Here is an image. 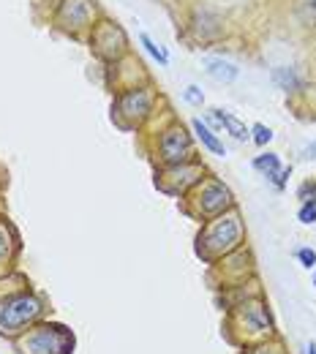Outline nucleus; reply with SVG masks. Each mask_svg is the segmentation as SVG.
<instances>
[{
    "mask_svg": "<svg viewBox=\"0 0 316 354\" xmlns=\"http://www.w3.org/2000/svg\"><path fill=\"white\" fill-rule=\"evenodd\" d=\"M289 175H292V167H281V169H278L272 177H268V180H270L278 191H284V188H286V183H289Z\"/></svg>",
    "mask_w": 316,
    "mask_h": 354,
    "instance_id": "5701e85b",
    "label": "nucleus"
},
{
    "mask_svg": "<svg viewBox=\"0 0 316 354\" xmlns=\"http://www.w3.org/2000/svg\"><path fill=\"white\" fill-rule=\"evenodd\" d=\"M234 354H289V346L281 335L268 338V341H259V344H251V346H243Z\"/></svg>",
    "mask_w": 316,
    "mask_h": 354,
    "instance_id": "4468645a",
    "label": "nucleus"
},
{
    "mask_svg": "<svg viewBox=\"0 0 316 354\" xmlns=\"http://www.w3.org/2000/svg\"><path fill=\"white\" fill-rule=\"evenodd\" d=\"M251 164H254V169H257V172H262L265 177H272L275 172H278V169H281V156H278V153H270V150H268V153L257 156V158H254Z\"/></svg>",
    "mask_w": 316,
    "mask_h": 354,
    "instance_id": "a211bd4d",
    "label": "nucleus"
},
{
    "mask_svg": "<svg viewBox=\"0 0 316 354\" xmlns=\"http://www.w3.org/2000/svg\"><path fill=\"white\" fill-rule=\"evenodd\" d=\"M93 3L91 0H66L60 11V22H74L71 28H85L91 22Z\"/></svg>",
    "mask_w": 316,
    "mask_h": 354,
    "instance_id": "f8f14e48",
    "label": "nucleus"
},
{
    "mask_svg": "<svg viewBox=\"0 0 316 354\" xmlns=\"http://www.w3.org/2000/svg\"><path fill=\"white\" fill-rule=\"evenodd\" d=\"M153 106H156V93L150 88H131L118 93L115 98V106H112V120L131 131L139 129L150 115H153Z\"/></svg>",
    "mask_w": 316,
    "mask_h": 354,
    "instance_id": "0eeeda50",
    "label": "nucleus"
},
{
    "mask_svg": "<svg viewBox=\"0 0 316 354\" xmlns=\"http://www.w3.org/2000/svg\"><path fill=\"white\" fill-rule=\"evenodd\" d=\"M297 199H300V202H306V199H316V180H306V183H300V188H297Z\"/></svg>",
    "mask_w": 316,
    "mask_h": 354,
    "instance_id": "393cba45",
    "label": "nucleus"
},
{
    "mask_svg": "<svg viewBox=\"0 0 316 354\" xmlns=\"http://www.w3.org/2000/svg\"><path fill=\"white\" fill-rule=\"evenodd\" d=\"M207 177V167L194 158L185 164H175V167H158L156 172V188L169 194V196H185L196 183H202Z\"/></svg>",
    "mask_w": 316,
    "mask_h": 354,
    "instance_id": "1a4fd4ad",
    "label": "nucleus"
},
{
    "mask_svg": "<svg viewBox=\"0 0 316 354\" xmlns=\"http://www.w3.org/2000/svg\"><path fill=\"white\" fill-rule=\"evenodd\" d=\"M49 316H52L49 300L36 289H28V292H19L14 297H6V300H0V338L14 341L25 330H30L33 324L44 322Z\"/></svg>",
    "mask_w": 316,
    "mask_h": 354,
    "instance_id": "7ed1b4c3",
    "label": "nucleus"
},
{
    "mask_svg": "<svg viewBox=\"0 0 316 354\" xmlns=\"http://www.w3.org/2000/svg\"><path fill=\"white\" fill-rule=\"evenodd\" d=\"M314 289H316V270H314Z\"/></svg>",
    "mask_w": 316,
    "mask_h": 354,
    "instance_id": "cd10ccee",
    "label": "nucleus"
},
{
    "mask_svg": "<svg viewBox=\"0 0 316 354\" xmlns=\"http://www.w3.org/2000/svg\"><path fill=\"white\" fill-rule=\"evenodd\" d=\"M295 257H297V262L306 267V270H316V251L314 248H297V251H295Z\"/></svg>",
    "mask_w": 316,
    "mask_h": 354,
    "instance_id": "4be33fe9",
    "label": "nucleus"
},
{
    "mask_svg": "<svg viewBox=\"0 0 316 354\" xmlns=\"http://www.w3.org/2000/svg\"><path fill=\"white\" fill-rule=\"evenodd\" d=\"M183 98H185L191 106H202V104H205V95H202V90L196 88V85H188L185 93H183Z\"/></svg>",
    "mask_w": 316,
    "mask_h": 354,
    "instance_id": "b1692460",
    "label": "nucleus"
},
{
    "mask_svg": "<svg viewBox=\"0 0 316 354\" xmlns=\"http://www.w3.org/2000/svg\"><path fill=\"white\" fill-rule=\"evenodd\" d=\"M139 41H142V46H145V49H147V52H150L161 66H169V55H167L161 46H156V41H153L147 33H142V36H139Z\"/></svg>",
    "mask_w": 316,
    "mask_h": 354,
    "instance_id": "aec40b11",
    "label": "nucleus"
},
{
    "mask_svg": "<svg viewBox=\"0 0 316 354\" xmlns=\"http://www.w3.org/2000/svg\"><path fill=\"white\" fill-rule=\"evenodd\" d=\"M180 202L183 213L199 223L210 221V218H216V216H221V213L234 207L232 191L216 175H207L202 183H196Z\"/></svg>",
    "mask_w": 316,
    "mask_h": 354,
    "instance_id": "39448f33",
    "label": "nucleus"
},
{
    "mask_svg": "<svg viewBox=\"0 0 316 354\" xmlns=\"http://www.w3.org/2000/svg\"><path fill=\"white\" fill-rule=\"evenodd\" d=\"M205 71L216 80V82H232V80H237V66L234 63H229V60H207V66H205Z\"/></svg>",
    "mask_w": 316,
    "mask_h": 354,
    "instance_id": "dca6fc26",
    "label": "nucleus"
},
{
    "mask_svg": "<svg viewBox=\"0 0 316 354\" xmlns=\"http://www.w3.org/2000/svg\"><path fill=\"white\" fill-rule=\"evenodd\" d=\"M245 240H248L245 221H243V216L234 205L232 210L202 223V229L196 234V243H194V254L205 265H213V262L224 259L226 254L237 251L240 245H245Z\"/></svg>",
    "mask_w": 316,
    "mask_h": 354,
    "instance_id": "f03ea898",
    "label": "nucleus"
},
{
    "mask_svg": "<svg viewBox=\"0 0 316 354\" xmlns=\"http://www.w3.org/2000/svg\"><path fill=\"white\" fill-rule=\"evenodd\" d=\"M297 221L300 223H316V199H306V202H300Z\"/></svg>",
    "mask_w": 316,
    "mask_h": 354,
    "instance_id": "412c9836",
    "label": "nucleus"
},
{
    "mask_svg": "<svg viewBox=\"0 0 316 354\" xmlns=\"http://www.w3.org/2000/svg\"><path fill=\"white\" fill-rule=\"evenodd\" d=\"M251 278H257V259H254V251L248 248V243L240 245L237 251L226 254L224 259L213 262L207 270V283L213 286V292L240 286Z\"/></svg>",
    "mask_w": 316,
    "mask_h": 354,
    "instance_id": "423d86ee",
    "label": "nucleus"
},
{
    "mask_svg": "<svg viewBox=\"0 0 316 354\" xmlns=\"http://www.w3.org/2000/svg\"><path fill=\"white\" fill-rule=\"evenodd\" d=\"M272 136H275L272 129H268L265 123H254V126H251V142H254L257 147H268L272 142Z\"/></svg>",
    "mask_w": 316,
    "mask_h": 354,
    "instance_id": "6ab92c4d",
    "label": "nucleus"
},
{
    "mask_svg": "<svg viewBox=\"0 0 316 354\" xmlns=\"http://www.w3.org/2000/svg\"><path fill=\"white\" fill-rule=\"evenodd\" d=\"M275 335H281V333H278V322H275L270 303H268V295L251 297L234 308L224 310L221 338L232 349H243V346L268 341Z\"/></svg>",
    "mask_w": 316,
    "mask_h": 354,
    "instance_id": "f257e3e1",
    "label": "nucleus"
},
{
    "mask_svg": "<svg viewBox=\"0 0 316 354\" xmlns=\"http://www.w3.org/2000/svg\"><path fill=\"white\" fill-rule=\"evenodd\" d=\"M272 80H275V85L284 90V93H297V90H303V80L297 77V71L295 68H275L272 71Z\"/></svg>",
    "mask_w": 316,
    "mask_h": 354,
    "instance_id": "f3484780",
    "label": "nucleus"
},
{
    "mask_svg": "<svg viewBox=\"0 0 316 354\" xmlns=\"http://www.w3.org/2000/svg\"><path fill=\"white\" fill-rule=\"evenodd\" d=\"M259 295H265V289H262V281L257 275V278H251V281H245L240 286L216 292V306L221 310H229L234 306H240V303H245V300H251V297H259Z\"/></svg>",
    "mask_w": 316,
    "mask_h": 354,
    "instance_id": "9d476101",
    "label": "nucleus"
},
{
    "mask_svg": "<svg viewBox=\"0 0 316 354\" xmlns=\"http://www.w3.org/2000/svg\"><path fill=\"white\" fill-rule=\"evenodd\" d=\"M196 158V150H194V139L191 133L185 131L183 123H172L167 129L158 131L156 139V161L158 167H175V164H185V161H194Z\"/></svg>",
    "mask_w": 316,
    "mask_h": 354,
    "instance_id": "6e6552de",
    "label": "nucleus"
},
{
    "mask_svg": "<svg viewBox=\"0 0 316 354\" xmlns=\"http://www.w3.org/2000/svg\"><path fill=\"white\" fill-rule=\"evenodd\" d=\"M213 115L219 118V123L224 126V131L232 133L237 142H248V139H251V129H248L243 120H237L234 115H229V112H224V109H213Z\"/></svg>",
    "mask_w": 316,
    "mask_h": 354,
    "instance_id": "ddd939ff",
    "label": "nucleus"
},
{
    "mask_svg": "<svg viewBox=\"0 0 316 354\" xmlns=\"http://www.w3.org/2000/svg\"><path fill=\"white\" fill-rule=\"evenodd\" d=\"M306 354H316V344H314V341L308 344V352H306Z\"/></svg>",
    "mask_w": 316,
    "mask_h": 354,
    "instance_id": "bb28decb",
    "label": "nucleus"
},
{
    "mask_svg": "<svg viewBox=\"0 0 316 354\" xmlns=\"http://www.w3.org/2000/svg\"><path fill=\"white\" fill-rule=\"evenodd\" d=\"M303 158H308V161H316V142H311V145L303 150Z\"/></svg>",
    "mask_w": 316,
    "mask_h": 354,
    "instance_id": "a878e982",
    "label": "nucleus"
},
{
    "mask_svg": "<svg viewBox=\"0 0 316 354\" xmlns=\"http://www.w3.org/2000/svg\"><path fill=\"white\" fill-rule=\"evenodd\" d=\"M19 234L14 232V226L0 218V278L14 272L17 257H19Z\"/></svg>",
    "mask_w": 316,
    "mask_h": 354,
    "instance_id": "9b49d317",
    "label": "nucleus"
},
{
    "mask_svg": "<svg viewBox=\"0 0 316 354\" xmlns=\"http://www.w3.org/2000/svg\"><path fill=\"white\" fill-rule=\"evenodd\" d=\"M191 126H194V133H196V139H199V142H202V145H205L210 153H216V156H221V158H224L226 147H224V142L216 136V131H210V129H207L202 120H194Z\"/></svg>",
    "mask_w": 316,
    "mask_h": 354,
    "instance_id": "2eb2a0df",
    "label": "nucleus"
},
{
    "mask_svg": "<svg viewBox=\"0 0 316 354\" xmlns=\"http://www.w3.org/2000/svg\"><path fill=\"white\" fill-rule=\"evenodd\" d=\"M17 354H74L77 335L63 322L44 319L11 341Z\"/></svg>",
    "mask_w": 316,
    "mask_h": 354,
    "instance_id": "20e7f679",
    "label": "nucleus"
}]
</instances>
